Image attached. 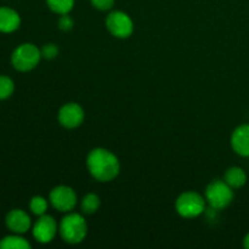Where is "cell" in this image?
<instances>
[{
	"mask_svg": "<svg viewBox=\"0 0 249 249\" xmlns=\"http://www.w3.org/2000/svg\"><path fill=\"white\" fill-rule=\"evenodd\" d=\"M231 146L237 155L249 157V124H242L233 130Z\"/></svg>",
	"mask_w": 249,
	"mask_h": 249,
	"instance_id": "cell-11",
	"label": "cell"
},
{
	"mask_svg": "<svg viewBox=\"0 0 249 249\" xmlns=\"http://www.w3.org/2000/svg\"><path fill=\"white\" fill-rule=\"evenodd\" d=\"M58 226L53 216L44 215L39 216L38 220L33 225V236L39 243H49L56 237Z\"/></svg>",
	"mask_w": 249,
	"mask_h": 249,
	"instance_id": "cell-9",
	"label": "cell"
},
{
	"mask_svg": "<svg viewBox=\"0 0 249 249\" xmlns=\"http://www.w3.org/2000/svg\"><path fill=\"white\" fill-rule=\"evenodd\" d=\"M50 198L51 204L55 209L62 212V213H70L74 209V207L77 206V194L74 192V190L70 186H66V185H60V186H56L51 190L50 192Z\"/></svg>",
	"mask_w": 249,
	"mask_h": 249,
	"instance_id": "cell-7",
	"label": "cell"
},
{
	"mask_svg": "<svg viewBox=\"0 0 249 249\" xmlns=\"http://www.w3.org/2000/svg\"><path fill=\"white\" fill-rule=\"evenodd\" d=\"M58 122L66 129H75L84 122L85 112L79 104L70 102L63 105L58 111Z\"/></svg>",
	"mask_w": 249,
	"mask_h": 249,
	"instance_id": "cell-8",
	"label": "cell"
},
{
	"mask_svg": "<svg viewBox=\"0 0 249 249\" xmlns=\"http://www.w3.org/2000/svg\"><path fill=\"white\" fill-rule=\"evenodd\" d=\"M92 6L100 11H108L113 7L114 0H90Z\"/></svg>",
	"mask_w": 249,
	"mask_h": 249,
	"instance_id": "cell-21",
	"label": "cell"
},
{
	"mask_svg": "<svg viewBox=\"0 0 249 249\" xmlns=\"http://www.w3.org/2000/svg\"><path fill=\"white\" fill-rule=\"evenodd\" d=\"M58 232L62 240L70 245H77L84 241L88 233V224L84 216L78 213H68L58 225Z\"/></svg>",
	"mask_w": 249,
	"mask_h": 249,
	"instance_id": "cell-2",
	"label": "cell"
},
{
	"mask_svg": "<svg viewBox=\"0 0 249 249\" xmlns=\"http://www.w3.org/2000/svg\"><path fill=\"white\" fill-rule=\"evenodd\" d=\"M100 204V197L95 194H88L87 196H84L82 201V211L84 214H94L96 213V211H99Z\"/></svg>",
	"mask_w": 249,
	"mask_h": 249,
	"instance_id": "cell-15",
	"label": "cell"
},
{
	"mask_svg": "<svg viewBox=\"0 0 249 249\" xmlns=\"http://www.w3.org/2000/svg\"><path fill=\"white\" fill-rule=\"evenodd\" d=\"M224 180L232 189H240V187L245 186L246 182H247V174L242 168L232 167L226 170Z\"/></svg>",
	"mask_w": 249,
	"mask_h": 249,
	"instance_id": "cell-13",
	"label": "cell"
},
{
	"mask_svg": "<svg viewBox=\"0 0 249 249\" xmlns=\"http://www.w3.org/2000/svg\"><path fill=\"white\" fill-rule=\"evenodd\" d=\"M106 27L112 36L119 39L129 38L134 32L133 19L123 11H112L106 18Z\"/></svg>",
	"mask_w": 249,
	"mask_h": 249,
	"instance_id": "cell-6",
	"label": "cell"
},
{
	"mask_svg": "<svg viewBox=\"0 0 249 249\" xmlns=\"http://www.w3.org/2000/svg\"><path fill=\"white\" fill-rule=\"evenodd\" d=\"M46 4L51 11L58 15H65L73 9L74 0H46Z\"/></svg>",
	"mask_w": 249,
	"mask_h": 249,
	"instance_id": "cell-16",
	"label": "cell"
},
{
	"mask_svg": "<svg viewBox=\"0 0 249 249\" xmlns=\"http://www.w3.org/2000/svg\"><path fill=\"white\" fill-rule=\"evenodd\" d=\"M87 167L91 177L101 182H108L116 179L121 172L118 157L102 147L90 151L87 157Z\"/></svg>",
	"mask_w": 249,
	"mask_h": 249,
	"instance_id": "cell-1",
	"label": "cell"
},
{
	"mask_svg": "<svg viewBox=\"0 0 249 249\" xmlns=\"http://www.w3.org/2000/svg\"><path fill=\"white\" fill-rule=\"evenodd\" d=\"M48 201L41 196H34L29 202V209L33 214L40 216L44 215L48 211Z\"/></svg>",
	"mask_w": 249,
	"mask_h": 249,
	"instance_id": "cell-17",
	"label": "cell"
},
{
	"mask_svg": "<svg viewBox=\"0 0 249 249\" xmlns=\"http://www.w3.org/2000/svg\"><path fill=\"white\" fill-rule=\"evenodd\" d=\"M233 199V191L225 180H214L206 189V201L214 211L226 208Z\"/></svg>",
	"mask_w": 249,
	"mask_h": 249,
	"instance_id": "cell-5",
	"label": "cell"
},
{
	"mask_svg": "<svg viewBox=\"0 0 249 249\" xmlns=\"http://www.w3.org/2000/svg\"><path fill=\"white\" fill-rule=\"evenodd\" d=\"M206 198L195 191H187L180 195L175 202L178 214L185 219H194L206 211Z\"/></svg>",
	"mask_w": 249,
	"mask_h": 249,
	"instance_id": "cell-4",
	"label": "cell"
},
{
	"mask_svg": "<svg viewBox=\"0 0 249 249\" xmlns=\"http://www.w3.org/2000/svg\"><path fill=\"white\" fill-rule=\"evenodd\" d=\"M40 51H41V57L45 58V60H53V58L57 57L58 55L57 45L53 43L45 44V45L40 49Z\"/></svg>",
	"mask_w": 249,
	"mask_h": 249,
	"instance_id": "cell-19",
	"label": "cell"
},
{
	"mask_svg": "<svg viewBox=\"0 0 249 249\" xmlns=\"http://www.w3.org/2000/svg\"><path fill=\"white\" fill-rule=\"evenodd\" d=\"M41 60V51L32 43H24L17 46L11 55V63L19 72H29L38 66Z\"/></svg>",
	"mask_w": 249,
	"mask_h": 249,
	"instance_id": "cell-3",
	"label": "cell"
},
{
	"mask_svg": "<svg viewBox=\"0 0 249 249\" xmlns=\"http://www.w3.org/2000/svg\"><path fill=\"white\" fill-rule=\"evenodd\" d=\"M73 27H74V21L72 17L68 14L61 15L60 19H58V28L63 32H70Z\"/></svg>",
	"mask_w": 249,
	"mask_h": 249,
	"instance_id": "cell-20",
	"label": "cell"
},
{
	"mask_svg": "<svg viewBox=\"0 0 249 249\" xmlns=\"http://www.w3.org/2000/svg\"><path fill=\"white\" fill-rule=\"evenodd\" d=\"M5 224L11 232L22 235L31 229L32 220L31 216L22 209H12L7 213L6 218H5Z\"/></svg>",
	"mask_w": 249,
	"mask_h": 249,
	"instance_id": "cell-10",
	"label": "cell"
},
{
	"mask_svg": "<svg viewBox=\"0 0 249 249\" xmlns=\"http://www.w3.org/2000/svg\"><path fill=\"white\" fill-rule=\"evenodd\" d=\"M243 246H245V248L249 249V233L247 236H246L245 240H243Z\"/></svg>",
	"mask_w": 249,
	"mask_h": 249,
	"instance_id": "cell-22",
	"label": "cell"
},
{
	"mask_svg": "<svg viewBox=\"0 0 249 249\" xmlns=\"http://www.w3.org/2000/svg\"><path fill=\"white\" fill-rule=\"evenodd\" d=\"M15 83L7 75H0V100H6L14 94Z\"/></svg>",
	"mask_w": 249,
	"mask_h": 249,
	"instance_id": "cell-18",
	"label": "cell"
},
{
	"mask_svg": "<svg viewBox=\"0 0 249 249\" xmlns=\"http://www.w3.org/2000/svg\"><path fill=\"white\" fill-rule=\"evenodd\" d=\"M21 24V17L16 10L7 6L0 7V32L12 33L17 31Z\"/></svg>",
	"mask_w": 249,
	"mask_h": 249,
	"instance_id": "cell-12",
	"label": "cell"
},
{
	"mask_svg": "<svg viewBox=\"0 0 249 249\" xmlns=\"http://www.w3.org/2000/svg\"><path fill=\"white\" fill-rule=\"evenodd\" d=\"M31 243L17 233L6 236L0 240V249H29Z\"/></svg>",
	"mask_w": 249,
	"mask_h": 249,
	"instance_id": "cell-14",
	"label": "cell"
}]
</instances>
